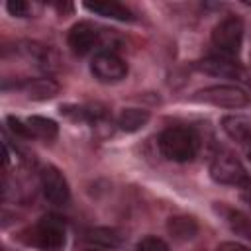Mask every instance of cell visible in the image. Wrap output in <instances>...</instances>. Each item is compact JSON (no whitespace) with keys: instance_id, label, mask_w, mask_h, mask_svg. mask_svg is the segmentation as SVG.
I'll return each instance as SVG.
<instances>
[{"instance_id":"cell-13","label":"cell","mask_w":251,"mask_h":251,"mask_svg":"<svg viewBox=\"0 0 251 251\" xmlns=\"http://www.w3.org/2000/svg\"><path fill=\"white\" fill-rule=\"evenodd\" d=\"M169 233L178 241H188L198 233V224L190 216H173L167 224Z\"/></svg>"},{"instance_id":"cell-6","label":"cell","mask_w":251,"mask_h":251,"mask_svg":"<svg viewBox=\"0 0 251 251\" xmlns=\"http://www.w3.org/2000/svg\"><path fill=\"white\" fill-rule=\"evenodd\" d=\"M90 71L100 82H120L127 75V65L114 51H100L94 55Z\"/></svg>"},{"instance_id":"cell-23","label":"cell","mask_w":251,"mask_h":251,"mask_svg":"<svg viewBox=\"0 0 251 251\" xmlns=\"http://www.w3.org/2000/svg\"><path fill=\"white\" fill-rule=\"evenodd\" d=\"M2 251H12V249H8V247H4V249H2Z\"/></svg>"},{"instance_id":"cell-24","label":"cell","mask_w":251,"mask_h":251,"mask_svg":"<svg viewBox=\"0 0 251 251\" xmlns=\"http://www.w3.org/2000/svg\"><path fill=\"white\" fill-rule=\"evenodd\" d=\"M249 159H251V151H249Z\"/></svg>"},{"instance_id":"cell-14","label":"cell","mask_w":251,"mask_h":251,"mask_svg":"<svg viewBox=\"0 0 251 251\" xmlns=\"http://www.w3.org/2000/svg\"><path fill=\"white\" fill-rule=\"evenodd\" d=\"M149 122V112L147 110H141V108H126L120 118H118V126L122 131H127V133H133V131H139L147 126Z\"/></svg>"},{"instance_id":"cell-1","label":"cell","mask_w":251,"mask_h":251,"mask_svg":"<svg viewBox=\"0 0 251 251\" xmlns=\"http://www.w3.org/2000/svg\"><path fill=\"white\" fill-rule=\"evenodd\" d=\"M159 149L171 161L176 163L192 161L198 153V135L190 127H182V126L167 127L159 135Z\"/></svg>"},{"instance_id":"cell-2","label":"cell","mask_w":251,"mask_h":251,"mask_svg":"<svg viewBox=\"0 0 251 251\" xmlns=\"http://www.w3.org/2000/svg\"><path fill=\"white\" fill-rule=\"evenodd\" d=\"M22 239L41 251H61L67 241V233L63 222L57 216H45L37 224L22 231Z\"/></svg>"},{"instance_id":"cell-16","label":"cell","mask_w":251,"mask_h":251,"mask_svg":"<svg viewBox=\"0 0 251 251\" xmlns=\"http://www.w3.org/2000/svg\"><path fill=\"white\" fill-rule=\"evenodd\" d=\"M224 214H226V222L231 227V231L251 241V218L239 210H226Z\"/></svg>"},{"instance_id":"cell-20","label":"cell","mask_w":251,"mask_h":251,"mask_svg":"<svg viewBox=\"0 0 251 251\" xmlns=\"http://www.w3.org/2000/svg\"><path fill=\"white\" fill-rule=\"evenodd\" d=\"M6 10L10 12V16H16V18H27L29 12H31V6L24 0H10L6 4Z\"/></svg>"},{"instance_id":"cell-9","label":"cell","mask_w":251,"mask_h":251,"mask_svg":"<svg viewBox=\"0 0 251 251\" xmlns=\"http://www.w3.org/2000/svg\"><path fill=\"white\" fill-rule=\"evenodd\" d=\"M196 69L206 73V75H212V76H224V78H239V80H245L247 73L243 71V67L235 61H231L229 57H224V55H214V57H206L202 61L196 63Z\"/></svg>"},{"instance_id":"cell-7","label":"cell","mask_w":251,"mask_h":251,"mask_svg":"<svg viewBox=\"0 0 251 251\" xmlns=\"http://www.w3.org/2000/svg\"><path fill=\"white\" fill-rule=\"evenodd\" d=\"M41 190H43V196L51 202V204H57V206H63L69 202L71 198V190H69V182L65 178V175L53 167V165H47L41 169Z\"/></svg>"},{"instance_id":"cell-21","label":"cell","mask_w":251,"mask_h":251,"mask_svg":"<svg viewBox=\"0 0 251 251\" xmlns=\"http://www.w3.org/2000/svg\"><path fill=\"white\" fill-rule=\"evenodd\" d=\"M216 251H251L247 245H241V243H235V241H224L218 245Z\"/></svg>"},{"instance_id":"cell-5","label":"cell","mask_w":251,"mask_h":251,"mask_svg":"<svg viewBox=\"0 0 251 251\" xmlns=\"http://www.w3.org/2000/svg\"><path fill=\"white\" fill-rule=\"evenodd\" d=\"M243 41V22L235 16H227L216 24L212 29V45L224 57H233L239 53Z\"/></svg>"},{"instance_id":"cell-8","label":"cell","mask_w":251,"mask_h":251,"mask_svg":"<svg viewBox=\"0 0 251 251\" xmlns=\"http://www.w3.org/2000/svg\"><path fill=\"white\" fill-rule=\"evenodd\" d=\"M67 43L75 55H86L98 43H102V33L96 31V25H92L90 22H78L69 29Z\"/></svg>"},{"instance_id":"cell-17","label":"cell","mask_w":251,"mask_h":251,"mask_svg":"<svg viewBox=\"0 0 251 251\" xmlns=\"http://www.w3.org/2000/svg\"><path fill=\"white\" fill-rule=\"evenodd\" d=\"M86 239L92 243L104 245V247H118L122 243L120 235L110 227H92L86 231Z\"/></svg>"},{"instance_id":"cell-18","label":"cell","mask_w":251,"mask_h":251,"mask_svg":"<svg viewBox=\"0 0 251 251\" xmlns=\"http://www.w3.org/2000/svg\"><path fill=\"white\" fill-rule=\"evenodd\" d=\"M135 251H169V245H167L161 237L147 235V237H143V239L137 243Z\"/></svg>"},{"instance_id":"cell-11","label":"cell","mask_w":251,"mask_h":251,"mask_svg":"<svg viewBox=\"0 0 251 251\" xmlns=\"http://www.w3.org/2000/svg\"><path fill=\"white\" fill-rule=\"evenodd\" d=\"M24 92L31 98V100H49L59 92V84L53 78L41 76V78H27L22 84Z\"/></svg>"},{"instance_id":"cell-22","label":"cell","mask_w":251,"mask_h":251,"mask_svg":"<svg viewBox=\"0 0 251 251\" xmlns=\"http://www.w3.org/2000/svg\"><path fill=\"white\" fill-rule=\"evenodd\" d=\"M84 251H104V249H98V247H88V249H84Z\"/></svg>"},{"instance_id":"cell-3","label":"cell","mask_w":251,"mask_h":251,"mask_svg":"<svg viewBox=\"0 0 251 251\" xmlns=\"http://www.w3.org/2000/svg\"><path fill=\"white\" fill-rule=\"evenodd\" d=\"M210 175L220 184L241 186L245 190L251 188V176L231 153H218L210 163Z\"/></svg>"},{"instance_id":"cell-15","label":"cell","mask_w":251,"mask_h":251,"mask_svg":"<svg viewBox=\"0 0 251 251\" xmlns=\"http://www.w3.org/2000/svg\"><path fill=\"white\" fill-rule=\"evenodd\" d=\"M27 127L31 131V137H37V139H45V141H51L57 137L59 133V126L49 120V118H43V116H29L27 120Z\"/></svg>"},{"instance_id":"cell-4","label":"cell","mask_w":251,"mask_h":251,"mask_svg":"<svg viewBox=\"0 0 251 251\" xmlns=\"http://www.w3.org/2000/svg\"><path fill=\"white\" fill-rule=\"evenodd\" d=\"M192 100L202 104H212L218 108H243L249 104V94L233 84H214L194 92Z\"/></svg>"},{"instance_id":"cell-12","label":"cell","mask_w":251,"mask_h":251,"mask_svg":"<svg viewBox=\"0 0 251 251\" xmlns=\"http://www.w3.org/2000/svg\"><path fill=\"white\" fill-rule=\"evenodd\" d=\"M84 8L98 14V16L110 18V20H120V22H131L133 20L131 10L120 2H86Z\"/></svg>"},{"instance_id":"cell-10","label":"cell","mask_w":251,"mask_h":251,"mask_svg":"<svg viewBox=\"0 0 251 251\" xmlns=\"http://www.w3.org/2000/svg\"><path fill=\"white\" fill-rule=\"evenodd\" d=\"M222 129L229 139L239 145H251V118L241 114H229L222 118Z\"/></svg>"},{"instance_id":"cell-19","label":"cell","mask_w":251,"mask_h":251,"mask_svg":"<svg viewBox=\"0 0 251 251\" xmlns=\"http://www.w3.org/2000/svg\"><path fill=\"white\" fill-rule=\"evenodd\" d=\"M6 124H8V127H10V131H12L14 135L24 137V139H29V137H31V131H29L25 120H20V118H16V116H8V118H6Z\"/></svg>"}]
</instances>
